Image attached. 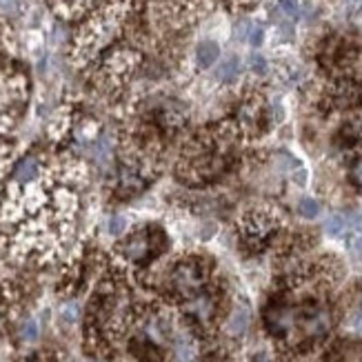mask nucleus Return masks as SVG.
Here are the masks:
<instances>
[{
  "label": "nucleus",
  "mask_w": 362,
  "mask_h": 362,
  "mask_svg": "<svg viewBox=\"0 0 362 362\" xmlns=\"http://www.w3.org/2000/svg\"><path fill=\"white\" fill-rule=\"evenodd\" d=\"M347 227H349V220L342 214H336L327 220V233L329 235H342L344 231H347Z\"/></svg>",
  "instance_id": "ddd939ff"
},
{
  "label": "nucleus",
  "mask_w": 362,
  "mask_h": 362,
  "mask_svg": "<svg viewBox=\"0 0 362 362\" xmlns=\"http://www.w3.org/2000/svg\"><path fill=\"white\" fill-rule=\"evenodd\" d=\"M218 54H220L218 45L211 42V40H207V42H202L198 47V62H200L202 67H209V65H214V62H216Z\"/></svg>",
  "instance_id": "f8f14e48"
},
{
  "label": "nucleus",
  "mask_w": 362,
  "mask_h": 362,
  "mask_svg": "<svg viewBox=\"0 0 362 362\" xmlns=\"http://www.w3.org/2000/svg\"><path fill=\"white\" fill-rule=\"evenodd\" d=\"M351 178L358 187H362V158L354 165V171H351Z\"/></svg>",
  "instance_id": "412c9836"
},
{
  "label": "nucleus",
  "mask_w": 362,
  "mask_h": 362,
  "mask_svg": "<svg viewBox=\"0 0 362 362\" xmlns=\"http://www.w3.org/2000/svg\"><path fill=\"white\" fill-rule=\"evenodd\" d=\"M298 211H300L305 218H316L318 214H320V204L313 200V198H303L300 200V204H298Z\"/></svg>",
  "instance_id": "dca6fc26"
},
{
  "label": "nucleus",
  "mask_w": 362,
  "mask_h": 362,
  "mask_svg": "<svg viewBox=\"0 0 362 362\" xmlns=\"http://www.w3.org/2000/svg\"><path fill=\"white\" fill-rule=\"evenodd\" d=\"M267 327L272 329V334L285 336L296 327V311L289 307H274L267 313Z\"/></svg>",
  "instance_id": "6e6552de"
},
{
  "label": "nucleus",
  "mask_w": 362,
  "mask_h": 362,
  "mask_svg": "<svg viewBox=\"0 0 362 362\" xmlns=\"http://www.w3.org/2000/svg\"><path fill=\"white\" fill-rule=\"evenodd\" d=\"M238 71H240V65H238V60L235 58H229L223 67L218 69V78L220 81H225V83H231L235 76H238Z\"/></svg>",
  "instance_id": "4468645a"
},
{
  "label": "nucleus",
  "mask_w": 362,
  "mask_h": 362,
  "mask_svg": "<svg viewBox=\"0 0 362 362\" xmlns=\"http://www.w3.org/2000/svg\"><path fill=\"white\" fill-rule=\"evenodd\" d=\"M332 329V313H329L325 307H313L305 313L303 318V332L307 338H325Z\"/></svg>",
  "instance_id": "0eeeda50"
},
{
  "label": "nucleus",
  "mask_w": 362,
  "mask_h": 362,
  "mask_svg": "<svg viewBox=\"0 0 362 362\" xmlns=\"http://www.w3.org/2000/svg\"><path fill=\"white\" fill-rule=\"evenodd\" d=\"M360 96H362V91H360V87L354 85V83H342V85L336 89V100H338V105H342V107L358 103Z\"/></svg>",
  "instance_id": "9b49d317"
},
{
  "label": "nucleus",
  "mask_w": 362,
  "mask_h": 362,
  "mask_svg": "<svg viewBox=\"0 0 362 362\" xmlns=\"http://www.w3.org/2000/svg\"><path fill=\"white\" fill-rule=\"evenodd\" d=\"M274 229H276L274 218H269L267 214H251L243 223L245 240H247V245H254V247L262 245L274 233Z\"/></svg>",
  "instance_id": "39448f33"
},
{
  "label": "nucleus",
  "mask_w": 362,
  "mask_h": 362,
  "mask_svg": "<svg viewBox=\"0 0 362 362\" xmlns=\"http://www.w3.org/2000/svg\"><path fill=\"white\" fill-rule=\"evenodd\" d=\"M254 362H269V358H267L264 354H260V356H256V358H254Z\"/></svg>",
  "instance_id": "b1692460"
},
{
  "label": "nucleus",
  "mask_w": 362,
  "mask_h": 362,
  "mask_svg": "<svg viewBox=\"0 0 362 362\" xmlns=\"http://www.w3.org/2000/svg\"><path fill=\"white\" fill-rule=\"evenodd\" d=\"M91 5H96V0H52V7L62 18H78L83 16Z\"/></svg>",
  "instance_id": "1a4fd4ad"
},
{
  "label": "nucleus",
  "mask_w": 362,
  "mask_h": 362,
  "mask_svg": "<svg viewBox=\"0 0 362 362\" xmlns=\"http://www.w3.org/2000/svg\"><path fill=\"white\" fill-rule=\"evenodd\" d=\"M260 40H262V31L256 27L254 31H251V45H254V47H258L260 45Z\"/></svg>",
  "instance_id": "5701e85b"
},
{
  "label": "nucleus",
  "mask_w": 362,
  "mask_h": 362,
  "mask_svg": "<svg viewBox=\"0 0 362 362\" xmlns=\"http://www.w3.org/2000/svg\"><path fill=\"white\" fill-rule=\"evenodd\" d=\"M251 69H254V71H258V74H262V71L267 69V62H264L262 58L254 56V58H251Z\"/></svg>",
  "instance_id": "4be33fe9"
},
{
  "label": "nucleus",
  "mask_w": 362,
  "mask_h": 362,
  "mask_svg": "<svg viewBox=\"0 0 362 362\" xmlns=\"http://www.w3.org/2000/svg\"><path fill=\"white\" fill-rule=\"evenodd\" d=\"M249 318H251V313L247 307H235V311L231 313V318L227 322V329H229V334L233 336H243L247 332V327H249Z\"/></svg>",
  "instance_id": "9d476101"
},
{
  "label": "nucleus",
  "mask_w": 362,
  "mask_h": 362,
  "mask_svg": "<svg viewBox=\"0 0 362 362\" xmlns=\"http://www.w3.org/2000/svg\"><path fill=\"white\" fill-rule=\"evenodd\" d=\"M27 98V81L21 74L0 71V132L9 129L18 118Z\"/></svg>",
  "instance_id": "f03ea898"
},
{
  "label": "nucleus",
  "mask_w": 362,
  "mask_h": 362,
  "mask_svg": "<svg viewBox=\"0 0 362 362\" xmlns=\"http://www.w3.org/2000/svg\"><path fill=\"white\" fill-rule=\"evenodd\" d=\"M134 0H105L76 34V58L85 62L107 49L124 27Z\"/></svg>",
  "instance_id": "f257e3e1"
},
{
  "label": "nucleus",
  "mask_w": 362,
  "mask_h": 362,
  "mask_svg": "<svg viewBox=\"0 0 362 362\" xmlns=\"http://www.w3.org/2000/svg\"><path fill=\"white\" fill-rule=\"evenodd\" d=\"M21 336H23V340H36V336H38V327H36V322H34V320L25 322Z\"/></svg>",
  "instance_id": "6ab92c4d"
},
{
  "label": "nucleus",
  "mask_w": 362,
  "mask_h": 362,
  "mask_svg": "<svg viewBox=\"0 0 362 362\" xmlns=\"http://www.w3.org/2000/svg\"><path fill=\"white\" fill-rule=\"evenodd\" d=\"M349 327L354 329V332L362 334V303L349 313Z\"/></svg>",
  "instance_id": "a211bd4d"
},
{
  "label": "nucleus",
  "mask_w": 362,
  "mask_h": 362,
  "mask_svg": "<svg viewBox=\"0 0 362 362\" xmlns=\"http://www.w3.org/2000/svg\"><path fill=\"white\" fill-rule=\"evenodd\" d=\"M351 254L356 258H362V231H358L356 238L351 240Z\"/></svg>",
  "instance_id": "aec40b11"
},
{
  "label": "nucleus",
  "mask_w": 362,
  "mask_h": 362,
  "mask_svg": "<svg viewBox=\"0 0 362 362\" xmlns=\"http://www.w3.org/2000/svg\"><path fill=\"white\" fill-rule=\"evenodd\" d=\"M165 247V235L160 229H140L118 245V254L129 262H147L151 256L160 254Z\"/></svg>",
  "instance_id": "7ed1b4c3"
},
{
  "label": "nucleus",
  "mask_w": 362,
  "mask_h": 362,
  "mask_svg": "<svg viewBox=\"0 0 362 362\" xmlns=\"http://www.w3.org/2000/svg\"><path fill=\"white\" fill-rule=\"evenodd\" d=\"M176 354H178L180 362H192L194 360V354H196L194 342L189 340V338H180L178 344H176Z\"/></svg>",
  "instance_id": "2eb2a0df"
},
{
  "label": "nucleus",
  "mask_w": 362,
  "mask_h": 362,
  "mask_svg": "<svg viewBox=\"0 0 362 362\" xmlns=\"http://www.w3.org/2000/svg\"><path fill=\"white\" fill-rule=\"evenodd\" d=\"M278 9L285 13L287 18H298V13H300V7H298L296 0H280Z\"/></svg>",
  "instance_id": "f3484780"
},
{
  "label": "nucleus",
  "mask_w": 362,
  "mask_h": 362,
  "mask_svg": "<svg viewBox=\"0 0 362 362\" xmlns=\"http://www.w3.org/2000/svg\"><path fill=\"white\" fill-rule=\"evenodd\" d=\"M204 278H207V274H204L200 262H196V260L180 262L169 274V287H171V291L182 298H192V296L200 293V289L204 285Z\"/></svg>",
  "instance_id": "20e7f679"
},
{
  "label": "nucleus",
  "mask_w": 362,
  "mask_h": 362,
  "mask_svg": "<svg viewBox=\"0 0 362 362\" xmlns=\"http://www.w3.org/2000/svg\"><path fill=\"white\" fill-rule=\"evenodd\" d=\"M216 309H218L216 298L209 296V293H196V296L189 298V303L185 305L187 316L192 318L194 322L202 325V327H204V325H209V322L214 320Z\"/></svg>",
  "instance_id": "423d86ee"
}]
</instances>
